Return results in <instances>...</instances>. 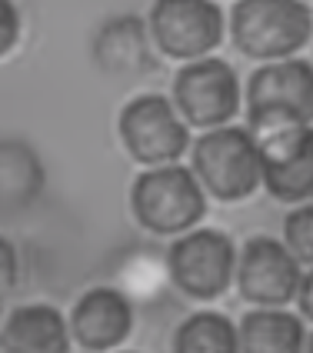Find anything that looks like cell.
Segmentation results:
<instances>
[{"label": "cell", "mask_w": 313, "mask_h": 353, "mask_svg": "<svg viewBox=\"0 0 313 353\" xmlns=\"http://www.w3.org/2000/svg\"><path fill=\"white\" fill-rule=\"evenodd\" d=\"M230 34L247 57L283 60L310 40L313 14L303 0H236Z\"/></svg>", "instance_id": "6da1fadb"}, {"label": "cell", "mask_w": 313, "mask_h": 353, "mask_svg": "<svg viewBox=\"0 0 313 353\" xmlns=\"http://www.w3.org/2000/svg\"><path fill=\"white\" fill-rule=\"evenodd\" d=\"M247 117L260 130L313 123V63L300 57L274 60L247 83Z\"/></svg>", "instance_id": "7a4b0ae2"}, {"label": "cell", "mask_w": 313, "mask_h": 353, "mask_svg": "<svg viewBox=\"0 0 313 353\" xmlns=\"http://www.w3.org/2000/svg\"><path fill=\"white\" fill-rule=\"evenodd\" d=\"M134 216L154 234H183L207 214L203 187L187 167H154L130 190Z\"/></svg>", "instance_id": "3957f363"}, {"label": "cell", "mask_w": 313, "mask_h": 353, "mask_svg": "<svg viewBox=\"0 0 313 353\" xmlns=\"http://www.w3.org/2000/svg\"><path fill=\"white\" fill-rule=\"evenodd\" d=\"M194 176L220 200H243L260 183V143L243 127H214L196 140Z\"/></svg>", "instance_id": "277c9868"}, {"label": "cell", "mask_w": 313, "mask_h": 353, "mask_svg": "<svg viewBox=\"0 0 313 353\" xmlns=\"http://www.w3.org/2000/svg\"><path fill=\"white\" fill-rule=\"evenodd\" d=\"M117 127L123 147L140 163H170L190 147L187 123L163 94H143L123 103Z\"/></svg>", "instance_id": "5b68a950"}, {"label": "cell", "mask_w": 313, "mask_h": 353, "mask_svg": "<svg viewBox=\"0 0 313 353\" xmlns=\"http://www.w3.org/2000/svg\"><path fill=\"white\" fill-rule=\"evenodd\" d=\"M174 103L187 123L196 127H223L240 107V80L236 70L220 57L190 60L174 80Z\"/></svg>", "instance_id": "8992f818"}, {"label": "cell", "mask_w": 313, "mask_h": 353, "mask_svg": "<svg viewBox=\"0 0 313 353\" xmlns=\"http://www.w3.org/2000/svg\"><path fill=\"white\" fill-rule=\"evenodd\" d=\"M236 267L234 240L220 230H190L170 247V276L187 296L214 300L230 287Z\"/></svg>", "instance_id": "52a82bcc"}, {"label": "cell", "mask_w": 313, "mask_h": 353, "mask_svg": "<svg viewBox=\"0 0 313 353\" xmlns=\"http://www.w3.org/2000/svg\"><path fill=\"white\" fill-rule=\"evenodd\" d=\"M150 34L163 54L196 60L223 40V10L214 0H156L150 7Z\"/></svg>", "instance_id": "ba28073f"}, {"label": "cell", "mask_w": 313, "mask_h": 353, "mask_svg": "<svg viewBox=\"0 0 313 353\" xmlns=\"http://www.w3.org/2000/svg\"><path fill=\"white\" fill-rule=\"evenodd\" d=\"M300 280H303L300 276V260L280 240H274V236L247 240L240 267H236V283H240V294L250 303L283 307L296 296Z\"/></svg>", "instance_id": "9c48e42d"}, {"label": "cell", "mask_w": 313, "mask_h": 353, "mask_svg": "<svg viewBox=\"0 0 313 353\" xmlns=\"http://www.w3.org/2000/svg\"><path fill=\"white\" fill-rule=\"evenodd\" d=\"M260 180L276 200H313V127H287L260 147Z\"/></svg>", "instance_id": "30bf717a"}, {"label": "cell", "mask_w": 313, "mask_h": 353, "mask_svg": "<svg viewBox=\"0 0 313 353\" xmlns=\"http://www.w3.org/2000/svg\"><path fill=\"white\" fill-rule=\"evenodd\" d=\"M70 327L87 350H110L120 340H127L134 327L130 300L114 287H97L77 300Z\"/></svg>", "instance_id": "8fae6325"}, {"label": "cell", "mask_w": 313, "mask_h": 353, "mask_svg": "<svg viewBox=\"0 0 313 353\" xmlns=\"http://www.w3.org/2000/svg\"><path fill=\"white\" fill-rule=\"evenodd\" d=\"M0 343H3V353H67L70 330L60 310L47 303H30L10 314Z\"/></svg>", "instance_id": "7c38bea8"}, {"label": "cell", "mask_w": 313, "mask_h": 353, "mask_svg": "<svg viewBox=\"0 0 313 353\" xmlns=\"http://www.w3.org/2000/svg\"><path fill=\"white\" fill-rule=\"evenodd\" d=\"M303 320L287 310H250L240 323V353H303Z\"/></svg>", "instance_id": "4fadbf2b"}, {"label": "cell", "mask_w": 313, "mask_h": 353, "mask_svg": "<svg viewBox=\"0 0 313 353\" xmlns=\"http://www.w3.org/2000/svg\"><path fill=\"white\" fill-rule=\"evenodd\" d=\"M97 63L110 74H137L140 67L150 63L147 50V30L137 17H117L103 23L94 43Z\"/></svg>", "instance_id": "5bb4252c"}, {"label": "cell", "mask_w": 313, "mask_h": 353, "mask_svg": "<svg viewBox=\"0 0 313 353\" xmlns=\"http://www.w3.org/2000/svg\"><path fill=\"white\" fill-rule=\"evenodd\" d=\"M174 353H240L236 327L223 314L200 310L176 327Z\"/></svg>", "instance_id": "9a60e30c"}, {"label": "cell", "mask_w": 313, "mask_h": 353, "mask_svg": "<svg viewBox=\"0 0 313 353\" xmlns=\"http://www.w3.org/2000/svg\"><path fill=\"white\" fill-rule=\"evenodd\" d=\"M283 236H287L283 247H287L296 260L313 263V203H303V207H296L294 214L287 216Z\"/></svg>", "instance_id": "2e32d148"}, {"label": "cell", "mask_w": 313, "mask_h": 353, "mask_svg": "<svg viewBox=\"0 0 313 353\" xmlns=\"http://www.w3.org/2000/svg\"><path fill=\"white\" fill-rule=\"evenodd\" d=\"M17 37H20L17 7H14V0H0V57L17 43Z\"/></svg>", "instance_id": "e0dca14e"}, {"label": "cell", "mask_w": 313, "mask_h": 353, "mask_svg": "<svg viewBox=\"0 0 313 353\" xmlns=\"http://www.w3.org/2000/svg\"><path fill=\"white\" fill-rule=\"evenodd\" d=\"M296 300H300V310H303V316H310V320H313V274H307L303 280H300Z\"/></svg>", "instance_id": "ac0fdd59"}, {"label": "cell", "mask_w": 313, "mask_h": 353, "mask_svg": "<svg viewBox=\"0 0 313 353\" xmlns=\"http://www.w3.org/2000/svg\"><path fill=\"white\" fill-rule=\"evenodd\" d=\"M14 280V250L0 240V287H7Z\"/></svg>", "instance_id": "d6986e66"}, {"label": "cell", "mask_w": 313, "mask_h": 353, "mask_svg": "<svg viewBox=\"0 0 313 353\" xmlns=\"http://www.w3.org/2000/svg\"><path fill=\"white\" fill-rule=\"evenodd\" d=\"M307 353H313V334H310V340H307Z\"/></svg>", "instance_id": "ffe728a7"}]
</instances>
